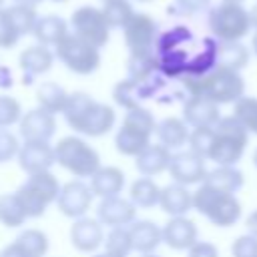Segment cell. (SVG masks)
I'll use <instances>...</instances> for the list:
<instances>
[{
    "instance_id": "obj_1",
    "label": "cell",
    "mask_w": 257,
    "mask_h": 257,
    "mask_svg": "<svg viewBox=\"0 0 257 257\" xmlns=\"http://www.w3.org/2000/svg\"><path fill=\"white\" fill-rule=\"evenodd\" d=\"M66 124L84 137H102L112 131L116 122V112L110 104L96 102L86 92H70L68 104L64 108Z\"/></svg>"
},
{
    "instance_id": "obj_2",
    "label": "cell",
    "mask_w": 257,
    "mask_h": 257,
    "mask_svg": "<svg viewBox=\"0 0 257 257\" xmlns=\"http://www.w3.org/2000/svg\"><path fill=\"white\" fill-rule=\"evenodd\" d=\"M183 84L189 90V96H209L217 104H235L245 96V80L239 70L215 66L207 74H185Z\"/></svg>"
},
{
    "instance_id": "obj_3",
    "label": "cell",
    "mask_w": 257,
    "mask_h": 257,
    "mask_svg": "<svg viewBox=\"0 0 257 257\" xmlns=\"http://www.w3.org/2000/svg\"><path fill=\"white\" fill-rule=\"evenodd\" d=\"M249 131L241 124V120L231 114L223 116L215 126V139L209 151V159L217 167H235L247 149Z\"/></svg>"
},
{
    "instance_id": "obj_4",
    "label": "cell",
    "mask_w": 257,
    "mask_h": 257,
    "mask_svg": "<svg viewBox=\"0 0 257 257\" xmlns=\"http://www.w3.org/2000/svg\"><path fill=\"white\" fill-rule=\"evenodd\" d=\"M193 209L207 217L215 227H231L241 219V203L235 195L221 193L215 187L201 183L193 193Z\"/></svg>"
},
{
    "instance_id": "obj_5",
    "label": "cell",
    "mask_w": 257,
    "mask_h": 257,
    "mask_svg": "<svg viewBox=\"0 0 257 257\" xmlns=\"http://www.w3.org/2000/svg\"><path fill=\"white\" fill-rule=\"evenodd\" d=\"M207 24L211 34L219 42L243 40L253 30L251 10H247L243 4H231V2H219L217 6L209 8Z\"/></svg>"
},
{
    "instance_id": "obj_6",
    "label": "cell",
    "mask_w": 257,
    "mask_h": 257,
    "mask_svg": "<svg viewBox=\"0 0 257 257\" xmlns=\"http://www.w3.org/2000/svg\"><path fill=\"white\" fill-rule=\"evenodd\" d=\"M54 153H56V163L78 179H90L102 167L96 149H92L84 139L74 135L62 137L54 145Z\"/></svg>"
},
{
    "instance_id": "obj_7",
    "label": "cell",
    "mask_w": 257,
    "mask_h": 257,
    "mask_svg": "<svg viewBox=\"0 0 257 257\" xmlns=\"http://www.w3.org/2000/svg\"><path fill=\"white\" fill-rule=\"evenodd\" d=\"M60 187L62 185L58 183L56 175H52L50 171L28 175V179L16 191V197H18L26 217L28 219L42 217L44 211L48 209V205L58 199Z\"/></svg>"
},
{
    "instance_id": "obj_8",
    "label": "cell",
    "mask_w": 257,
    "mask_h": 257,
    "mask_svg": "<svg viewBox=\"0 0 257 257\" xmlns=\"http://www.w3.org/2000/svg\"><path fill=\"white\" fill-rule=\"evenodd\" d=\"M56 58L74 74H92L100 66V52L90 42L82 40L74 32H70L60 44L54 46Z\"/></svg>"
},
{
    "instance_id": "obj_9",
    "label": "cell",
    "mask_w": 257,
    "mask_h": 257,
    "mask_svg": "<svg viewBox=\"0 0 257 257\" xmlns=\"http://www.w3.org/2000/svg\"><path fill=\"white\" fill-rule=\"evenodd\" d=\"M70 26L72 32L76 36H80L82 40L90 42L92 46L100 48L108 42L110 38V26L102 14V10L94 8V6H80L72 12L70 16Z\"/></svg>"
},
{
    "instance_id": "obj_10",
    "label": "cell",
    "mask_w": 257,
    "mask_h": 257,
    "mask_svg": "<svg viewBox=\"0 0 257 257\" xmlns=\"http://www.w3.org/2000/svg\"><path fill=\"white\" fill-rule=\"evenodd\" d=\"M124 46L131 54H149L153 52L155 42L159 40V26L151 14L135 12L128 24L122 28Z\"/></svg>"
},
{
    "instance_id": "obj_11",
    "label": "cell",
    "mask_w": 257,
    "mask_h": 257,
    "mask_svg": "<svg viewBox=\"0 0 257 257\" xmlns=\"http://www.w3.org/2000/svg\"><path fill=\"white\" fill-rule=\"evenodd\" d=\"M92 199H94V193H92L90 185L84 183L82 179H74V181H68L60 187L56 205H58V211L64 217L80 219L90 209Z\"/></svg>"
},
{
    "instance_id": "obj_12",
    "label": "cell",
    "mask_w": 257,
    "mask_h": 257,
    "mask_svg": "<svg viewBox=\"0 0 257 257\" xmlns=\"http://www.w3.org/2000/svg\"><path fill=\"white\" fill-rule=\"evenodd\" d=\"M205 161L203 157L195 155L193 151H181V153H175L173 159H171V165H169V175L173 179V183H179V185H201L207 177V167H205Z\"/></svg>"
},
{
    "instance_id": "obj_13",
    "label": "cell",
    "mask_w": 257,
    "mask_h": 257,
    "mask_svg": "<svg viewBox=\"0 0 257 257\" xmlns=\"http://www.w3.org/2000/svg\"><path fill=\"white\" fill-rule=\"evenodd\" d=\"M219 106L221 104H217L209 96H189L183 104V120L191 128H215L217 122L223 118Z\"/></svg>"
},
{
    "instance_id": "obj_14",
    "label": "cell",
    "mask_w": 257,
    "mask_h": 257,
    "mask_svg": "<svg viewBox=\"0 0 257 257\" xmlns=\"http://www.w3.org/2000/svg\"><path fill=\"white\" fill-rule=\"evenodd\" d=\"M20 137L24 141H34V143H50V139L56 133V118L52 112L44 108H32L22 114L20 122Z\"/></svg>"
},
{
    "instance_id": "obj_15",
    "label": "cell",
    "mask_w": 257,
    "mask_h": 257,
    "mask_svg": "<svg viewBox=\"0 0 257 257\" xmlns=\"http://www.w3.org/2000/svg\"><path fill=\"white\" fill-rule=\"evenodd\" d=\"M18 165L24 173L34 175V173H44L50 171V167L56 163V153L50 143H34V141H24L18 151Z\"/></svg>"
},
{
    "instance_id": "obj_16",
    "label": "cell",
    "mask_w": 257,
    "mask_h": 257,
    "mask_svg": "<svg viewBox=\"0 0 257 257\" xmlns=\"http://www.w3.org/2000/svg\"><path fill=\"white\" fill-rule=\"evenodd\" d=\"M96 219L102 225H108L110 229L128 227L137 221V207L133 205L131 199H122L120 195L100 199V203L96 207Z\"/></svg>"
},
{
    "instance_id": "obj_17",
    "label": "cell",
    "mask_w": 257,
    "mask_h": 257,
    "mask_svg": "<svg viewBox=\"0 0 257 257\" xmlns=\"http://www.w3.org/2000/svg\"><path fill=\"white\" fill-rule=\"evenodd\" d=\"M70 243L80 253H94L104 243L102 223L96 217H80L74 219L70 227Z\"/></svg>"
},
{
    "instance_id": "obj_18",
    "label": "cell",
    "mask_w": 257,
    "mask_h": 257,
    "mask_svg": "<svg viewBox=\"0 0 257 257\" xmlns=\"http://www.w3.org/2000/svg\"><path fill=\"white\" fill-rule=\"evenodd\" d=\"M199 241L197 225L185 217H171L163 225V243L175 251H189Z\"/></svg>"
},
{
    "instance_id": "obj_19",
    "label": "cell",
    "mask_w": 257,
    "mask_h": 257,
    "mask_svg": "<svg viewBox=\"0 0 257 257\" xmlns=\"http://www.w3.org/2000/svg\"><path fill=\"white\" fill-rule=\"evenodd\" d=\"M54 58H56V54L50 50V46L34 44V46L24 48L20 52V58H18V66L24 72V82L28 84L30 78L48 72L54 64Z\"/></svg>"
},
{
    "instance_id": "obj_20",
    "label": "cell",
    "mask_w": 257,
    "mask_h": 257,
    "mask_svg": "<svg viewBox=\"0 0 257 257\" xmlns=\"http://www.w3.org/2000/svg\"><path fill=\"white\" fill-rule=\"evenodd\" d=\"M159 207L171 217H185L193 209V193L179 183H171L161 189Z\"/></svg>"
},
{
    "instance_id": "obj_21",
    "label": "cell",
    "mask_w": 257,
    "mask_h": 257,
    "mask_svg": "<svg viewBox=\"0 0 257 257\" xmlns=\"http://www.w3.org/2000/svg\"><path fill=\"white\" fill-rule=\"evenodd\" d=\"M171 159H173L171 149L157 143V145H149L135 159V167L143 177H155V175H161L163 171H169Z\"/></svg>"
},
{
    "instance_id": "obj_22",
    "label": "cell",
    "mask_w": 257,
    "mask_h": 257,
    "mask_svg": "<svg viewBox=\"0 0 257 257\" xmlns=\"http://www.w3.org/2000/svg\"><path fill=\"white\" fill-rule=\"evenodd\" d=\"M128 233L133 239V249L141 255L155 253V249L163 243V227H159L155 221H135L128 225Z\"/></svg>"
},
{
    "instance_id": "obj_23",
    "label": "cell",
    "mask_w": 257,
    "mask_h": 257,
    "mask_svg": "<svg viewBox=\"0 0 257 257\" xmlns=\"http://www.w3.org/2000/svg\"><path fill=\"white\" fill-rule=\"evenodd\" d=\"M88 185L94 197H100V199L118 197L124 189V173L118 167H100L88 179Z\"/></svg>"
},
{
    "instance_id": "obj_24",
    "label": "cell",
    "mask_w": 257,
    "mask_h": 257,
    "mask_svg": "<svg viewBox=\"0 0 257 257\" xmlns=\"http://www.w3.org/2000/svg\"><path fill=\"white\" fill-rule=\"evenodd\" d=\"M34 38L38 40V44L44 46H56L60 44L70 32H68V22L62 16L56 14H48V16H40L36 26H34Z\"/></svg>"
},
{
    "instance_id": "obj_25",
    "label": "cell",
    "mask_w": 257,
    "mask_h": 257,
    "mask_svg": "<svg viewBox=\"0 0 257 257\" xmlns=\"http://www.w3.org/2000/svg\"><path fill=\"white\" fill-rule=\"evenodd\" d=\"M149 145H151V135H147L139 128L120 124V128L114 133V149L124 157L137 159Z\"/></svg>"
},
{
    "instance_id": "obj_26",
    "label": "cell",
    "mask_w": 257,
    "mask_h": 257,
    "mask_svg": "<svg viewBox=\"0 0 257 257\" xmlns=\"http://www.w3.org/2000/svg\"><path fill=\"white\" fill-rule=\"evenodd\" d=\"M189 124L183 120V118H177V116H167L163 118L159 124H157V137H159V143L165 145L167 149H181L183 145H187L189 141Z\"/></svg>"
},
{
    "instance_id": "obj_27",
    "label": "cell",
    "mask_w": 257,
    "mask_h": 257,
    "mask_svg": "<svg viewBox=\"0 0 257 257\" xmlns=\"http://www.w3.org/2000/svg\"><path fill=\"white\" fill-rule=\"evenodd\" d=\"M249 48L237 40V42H219L217 40V66L231 68V70H243L249 64Z\"/></svg>"
},
{
    "instance_id": "obj_28",
    "label": "cell",
    "mask_w": 257,
    "mask_h": 257,
    "mask_svg": "<svg viewBox=\"0 0 257 257\" xmlns=\"http://www.w3.org/2000/svg\"><path fill=\"white\" fill-rule=\"evenodd\" d=\"M149 96H151L149 90H147L141 82H137V80H133V78H124V80L116 82L114 88H112V100H114L120 108H124V110L143 106V104H141L143 98H149Z\"/></svg>"
},
{
    "instance_id": "obj_29",
    "label": "cell",
    "mask_w": 257,
    "mask_h": 257,
    "mask_svg": "<svg viewBox=\"0 0 257 257\" xmlns=\"http://www.w3.org/2000/svg\"><path fill=\"white\" fill-rule=\"evenodd\" d=\"M68 96L70 92H66L58 82H42L38 84L36 88V102L40 108L52 112V114H58V112H64L66 104H68Z\"/></svg>"
},
{
    "instance_id": "obj_30",
    "label": "cell",
    "mask_w": 257,
    "mask_h": 257,
    "mask_svg": "<svg viewBox=\"0 0 257 257\" xmlns=\"http://www.w3.org/2000/svg\"><path fill=\"white\" fill-rule=\"evenodd\" d=\"M128 199L137 209H151L159 205L161 187L153 181V177H139L128 187Z\"/></svg>"
},
{
    "instance_id": "obj_31",
    "label": "cell",
    "mask_w": 257,
    "mask_h": 257,
    "mask_svg": "<svg viewBox=\"0 0 257 257\" xmlns=\"http://www.w3.org/2000/svg\"><path fill=\"white\" fill-rule=\"evenodd\" d=\"M203 183L215 187L221 193L235 195L243 187L245 179H243V173L237 167H215L213 171L207 173V177H205Z\"/></svg>"
},
{
    "instance_id": "obj_32",
    "label": "cell",
    "mask_w": 257,
    "mask_h": 257,
    "mask_svg": "<svg viewBox=\"0 0 257 257\" xmlns=\"http://www.w3.org/2000/svg\"><path fill=\"white\" fill-rule=\"evenodd\" d=\"M14 243L28 255V257H44L48 253V237L40 229H24L16 235Z\"/></svg>"
},
{
    "instance_id": "obj_33",
    "label": "cell",
    "mask_w": 257,
    "mask_h": 257,
    "mask_svg": "<svg viewBox=\"0 0 257 257\" xmlns=\"http://www.w3.org/2000/svg\"><path fill=\"white\" fill-rule=\"evenodd\" d=\"M26 213L16 197V193H2L0 195V223L8 229L22 227L26 223Z\"/></svg>"
},
{
    "instance_id": "obj_34",
    "label": "cell",
    "mask_w": 257,
    "mask_h": 257,
    "mask_svg": "<svg viewBox=\"0 0 257 257\" xmlns=\"http://www.w3.org/2000/svg\"><path fill=\"white\" fill-rule=\"evenodd\" d=\"M104 253L110 257H128L133 249V239L128 233V227H114L104 237Z\"/></svg>"
},
{
    "instance_id": "obj_35",
    "label": "cell",
    "mask_w": 257,
    "mask_h": 257,
    "mask_svg": "<svg viewBox=\"0 0 257 257\" xmlns=\"http://www.w3.org/2000/svg\"><path fill=\"white\" fill-rule=\"evenodd\" d=\"M102 14L110 28H124L135 16L131 0H108L102 4Z\"/></svg>"
},
{
    "instance_id": "obj_36",
    "label": "cell",
    "mask_w": 257,
    "mask_h": 257,
    "mask_svg": "<svg viewBox=\"0 0 257 257\" xmlns=\"http://www.w3.org/2000/svg\"><path fill=\"white\" fill-rule=\"evenodd\" d=\"M233 114L241 120L249 135H257V96H241L233 104Z\"/></svg>"
},
{
    "instance_id": "obj_37",
    "label": "cell",
    "mask_w": 257,
    "mask_h": 257,
    "mask_svg": "<svg viewBox=\"0 0 257 257\" xmlns=\"http://www.w3.org/2000/svg\"><path fill=\"white\" fill-rule=\"evenodd\" d=\"M8 12H10V16H12L16 28H18V32H20L22 36L34 32V26H36V22H38V18H40V16L36 14V8H34V6L12 4V6H8Z\"/></svg>"
},
{
    "instance_id": "obj_38",
    "label": "cell",
    "mask_w": 257,
    "mask_h": 257,
    "mask_svg": "<svg viewBox=\"0 0 257 257\" xmlns=\"http://www.w3.org/2000/svg\"><path fill=\"white\" fill-rule=\"evenodd\" d=\"M213 139H215V128H191V135L187 141L189 151H193L203 159H209Z\"/></svg>"
},
{
    "instance_id": "obj_39",
    "label": "cell",
    "mask_w": 257,
    "mask_h": 257,
    "mask_svg": "<svg viewBox=\"0 0 257 257\" xmlns=\"http://www.w3.org/2000/svg\"><path fill=\"white\" fill-rule=\"evenodd\" d=\"M20 38H22V34L18 32L8 8H0V48H4V50L14 48Z\"/></svg>"
},
{
    "instance_id": "obj_40",
    "label": "cell",
    "mask_w": 257,
    "mask_h": 257,
    "mask_svg": "<svg viewBox=\"0 0 257 257\" xmlns=\"http://www.w3.org/2000/svg\"><path fill=\"white\" fill-rule=\"evenodd\" d=\"M22 118V106L14 96L0 94V128L12 126L20 122Z\"/></svg>"
},
{
    "instance_id": "obj_41",
    "label": "cell",
    "mask_w": 257,
    "mask_h": 257,
    "mask_svg": "<svg viewBox=\"0 0 257 257\" xmlns=\"http://www.w3.org/2000/svg\"><path fill=\"white\" fill-rule=\"evenodd\" d=\"M233 257H257V237L251 233L239 235L231 245Z\"/></svg>"
},
{
    "instance_id": "obj_42",
    "label": "cell",
    "mask_w": 257,
    "mask_h": 257,
    "mask_svg": "<svg viewBox=\"0 0 257 257\" xmlns=\"http://www.w3.org/2000/svg\"><path fill=\"white\" fill-rule=\"evenodd\" d=\"M20 143L16 135H12L8 128H0V163H8L14 157H18Z\"/></svg>"
},
{
    "instance_id": "obj_43",
    "label": "cell",
    "mask_w": 257,
    "mask_h": 257,
    "mask_svg": "<svg viewBox=\"0 0 257 257\" xmlns=\"http://www.w3.org/2000/svg\"><path fill=\"white\" fill-rule=\"evenodd\" d=\"M175 6L179 8L181 14H199L211 6V0H175Z\"/></svg>"
},
{
    "instance_id": "obj_44",
    "label": "cell",
    "mask_w": 257,
    "mask_h": 257,
    "mask_svg": "<svg viewBox=\"0 0 257 257\" xmlns=\"http://www.w3.org/2000/svg\"><path fill=\"white\" fill-rule=\"evenodd\" d=\"M189 257H219V251L209 241H197L189 251Z\"/></svg>"
},
{
    "instance_id": "obj_45",
    "label": "cell",
    "mask_w": 257,
    "mask_h": 257,
    "mask_svg": "<svg viewBox=\"0 0 257 257\" xmlns=\"http://www.w3.org/2000/svg\"><path fill=\"white\" fill-rule=\"evenodd\" d=\"M14 84V76H12V70L4 64H0V88H10Z\"/></svg>"
},
{
    "instance_id": "obj_46",
    "label": "cell",
    "mask_w": 257,
    "mask_h": 257,
    "mask_svg": "<svg viewBox=\"0 0 257 257\" xmlns=\"http://www.w3.org/2000/svg\"><path fill=\"white\" fill-rule=\"evenodd\" d=\"M0 257H28V255H26L14 241H12L10 245H6V247L0 251Z\"/></svg>"
},
{
    "instance_id": "obj_47",
    "label": "cell",
    "mask_w": 257,
    "mask_h": 257,
    "mask_svg": "<svg viewBox=\"0 0 257 257\" xmlns=\"http://www.w3.org/2000/svg\"><path fill=\"white\" fill-rule=\"evenodd\" d=\"M245 227H247V233L257 237V209L249 213V217L245 219Z\"/></svg>"
},
{
    "instance_id": "obj_48",
    "label": "cell",
    "mask_w": 257,
    "mask_h": 257,
    "mask_svg": "<svg viewBox=\"0 0 257 257\" xmlns=\"http://www.w3.org/2000/svg\"><path fill=\"white\" fill-rule=\"evenodd\" d=\"M251 52L257 56V30H253L251 34Z\"/></svg>"
},
{
    "instance_id": "obj_49",
    "label": "cell",
    "mask_w": 257,
    "mask_h": 257,
    "mask_svg": "<svg viewBox=\"0 0 257 257\" xmlns=\"http://www.w3.org/2000/svg\"><path fill=\"white\" fill-rule=\"evenodd\" d=\"M14 4H24V6H36V4H40L42 0H12Z\"/></svg>"
},
{
    "instance_id": "obj_50",
    "label": "cell",
    "mask_w": 257,
    "mask_h": 257,
    "mask_svg": "<svg viewBox=\"0 0 257 257\" xmlns=\"http://www.w3.org/2000/svg\"><path fill=\"white\" fill-rule=\"evenodd\" d=\"M251 22H253V30H257V4L251 8Z\"/></svg>"
},
{
    "instance_id": "obj_51",
    "label": "cell",
    "mask_w": 257,
    "mask_h": 257,
    "mask_svg": "<svg viewBox=\"0 0 257 257\" xmlns=\"http://www.w3.org/2000/svg\"><path fill=\"white\" fill-rule=\"evenodd\" d=\"M251 161H253V165H255V169H257V147H255V151H253V155H251Z\"/></svg>"
},
{
    "instance_id": "obj_52",
    "label": "cell",
    "mask_w": 257,
    "mask_h": 257,
    "mask_svg": "<svg viewBox=\"0 0 257 257\" xmlns=\"http://www.w3.org/2000/svg\"><path fill=\"white\" fill-rule=\"evenodd\" d=\"M221 2H231V4H243L245 0H221Z\"/></svg>"
},
{
    "instance_id": "obj_53",
    "label": "cell",
    "mask_w": 257,
    "mask_h": 257,
    "mask_svg": "<svg viewBox=\"0 0 257 257\" xmlns=\"http://www.w3.org/2000/svg\"><path fill=\"white\" fill-rule=\"evenodd\" d=\"M143 257H161V255H157V253H147V255H143Z\"/></svg>"
},
{
    "instance_id": "obj_54",
    "label": "cell",
    "mask_w": 257,
    "mask_h": 257,
    "mask_svg": "<svg viewBox=\"0 0 257 257\" xmlns=\"http://www.w3.org/2000/svg\"><path fill=\"white\" fill-rule=\"evenodd\" d=\"M94 257H110V255H106V253H96Z\"/></svg>"
},
{
    "instance_id": "obj_55",
    "label": "cell",
    "mask_w": 257,
    "mask_h": 257,
    "mask_svg": "<svg viewBox=\"0 0 257 257\" xmlns=\"http://www.w3.org/2000/svg\"><path fill=\"white\" fill-rule=\"evenodd\" d=\"M135 2H143V4H147V2H153V0H135Z\"/></svg>"
},
{
    "instance_id": "obj_56",
    "label": "cell",
    "mask_w": 257,
    "mask_h": 257,
    "mask_svg": "<svg viewBox=\"0 0 257 257\" xmlns=\"http://www.w3.org/2000/svg\"><path fill=\"white\" fill-rule=\"evenodd\" d=\"M0 8H4V0H0Z\"/></svg>"
},
{
    "instance_id": "obj_57",
    "label": "cell",
    "mask_w": 257,
    "mask_h": 257,
    "mask_svg": "<svg viewBox=\"0 0 257 257\" xmlns=\"http://www.w3.org/2000/svg\"><path fill=\"white\" fill-rule=\"evenodd\" d=\"M52 2H66V0H52Z\"/></svg>"
},
{
    "instance_id": "obj_58",
    "label": "cell",
    "mask_w": 257,
    "mask_h": 257,
    "mask_svg": "<svg viewBox=\"0 0 257 257\" xmlns=\"http://www.w3.org/2000/svg\"><path fill=\"white\" fill-rule=\"evenodd\" d=\"M104 2H108V0H102V4H104Z\"/></svg>"
}]
</instances>
